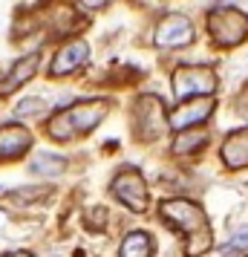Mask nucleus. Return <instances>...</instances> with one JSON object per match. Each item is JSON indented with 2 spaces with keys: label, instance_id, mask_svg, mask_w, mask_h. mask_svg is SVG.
Instances as JSON below:
<instances>
[{
  "label": "nucleus",
  "instance_id": "11",
  "mask_svg": "<svg viewBox=\"0 0 248 257\" xmlns=\"http://www.w3.org/2000/svg\"><path fill=\"white\" fill-rule=\"evenodd\" d=\"M38 64H41V52H29V55H24L12 70L6 72V78L0 81V95H9V93H15L21 84L32 81V75L38 72Z\"/></svg>",
  "mask_w": 248,
  "mask_h": 257
},
{
  "label": "nucleus",
  "instance_id": "18",
  "mask_svg": "<svg viewBox=\"0 0 248 257\" xmlns=\"http://www.w3.org/2000/svg\"><path fill=\"white\" fill-rule=\"evenodd\" d=\"M95 214H93V220H87L90 222V225H93V228H101V225H104V217H107V211L104 208H93Z\"/></svg>",
  "mask_w": 248,
  "mask_h": 257
},
{
  "label": "nucleus",
  "instance_id": "3",
  "mask_svg": "<svg viewBox=\"0 0 248 257\" xmlns=\"http://www.w3.org/2000/svg\"><path fill=\"white\" fill-rule=\"evenodd\" d=\"M216 90V72L211 67H179L173 72V93L182 101L190 98H208Z\"/></svg>",
  "mask_w": 248,
  "mask_h": 257
},
{
  "label": "nucleus",
  "instance_id": "4",
  "mask_svg": "<svg viewBox=\"0 0 248 257\" xmlns=\"http://www.w3.org/2000/svg\"><path fill=\"white\" fill-rule=\"evenodd\" d=\"M153 41L159 49H179V47H188L190 41H193V24H190V18L185 15H165L159 26H156L153 32Z\"/></svg>",
  "mask_w": 248,
  "mask_h": 257
},
{
  "label": "nucleus",
  "instance_id": "9",
  "mask_svg": "<svg viewBox=\"0 0 248 257\" xmlns=\"http://www.w3.org/2000/svg\"><path fill=\"white\" fill-rule=\"evenodd\" d=\"M165 127V107L159 98L153 95H144L142 101L136 104V130L147 136V139H153L156 133H162Z\"/></svg>",
  "mask_w": 248,
  "mask_h": 257
},
{
  "label": "nucleus",
  "instance_id": "10",
  "mask_svg": "<svg viewBox=\"0 0 248 257\" xmlns=\"http://www.w3.org/2000/svg\"><path fill=\"white\" fill-rule=\"evenodd\" d=\"M32 148V133L21 124H3L0 127V159H15Z\"/></svg>",
  "mask_w": 248,
  "mask_h": 257
},
{
  "label": "nucleus",
  "instance_id": "17",
  "mask_svg": "<svg viewBox=\"0 0 248 257\" xmlns=\"http://www.w3.org/2000/svg\"><path fill=\"white\" fill-rule=\"evenodd\" d=\"M47 107H49L47 98H24L18 104V116H35V113H44Z\"/></svg>",
  "mask_w": 248,
  "mask_h": 257
},
{
  "label": "nucleus",
  "instance_id": "6",
  "mask_svg": "<svg viewBox=\"0 0 248 257\" xmlns=\"http://www.w3.org/2000/svg\"><path fill=\"white\" fill-rule=\"evenodd\" d=\"M211 113H213V95H208V98H190V101H182L167 116V124L176 130V133L193 130V127H199V124H205Z\"/></svg>",
  "mask_w": 248,
  "mask_h": 257
},
{
  "label": "nucleus",
  "instance_id": "12",
  "mask_svg": "<svg viewBox=\"0 0 248 257\" xmlns=\"http://www.w3.org/2000/svg\"><path fill=\"white\" fill-rule=\"evenodd\" d=\"M222 162L234 171L248 168V127L228 133V139L222 145Z\"/></svg>",
  "mask_w": 248,
  "mask_h": 257
},
{
  "label": "nucleus",
  "instance_id": "16",
  "mask_svg": "<svg viewBox=\"0 0 248 257\" xmlns=\"http://www.w3.org/2000/svg\"><path fill=\"white\" fill-rule=\"evenodd\" d=\"M205 142H208V133L205 130H199V127L182 130L176 136V142H173V153H193V151H199Z\"/></svg>",
  "mask_w": 248,
  "mask_h": 257
},
{
  "label": "nucleus",
  "instance_id": "19",
  "mask_svg": "<svg viewBox=\"0 0 248 257\" xmlns=\"http://www.w3.org/2000/svg\"><path fill=\"white\" fill-rule=\"evenodd\" d=\"M104 3H110V0H81V6H84V9H101Z\"/></svg>",
  "mask_w": 248,
  "mask_h": 257
},
{
  "label": "nucleus",
  "instance_id": "8",
  "mask_svg": "<svg viewBox=\"0 0 248 257\" xmlns=\"http://www.w3.org/2000/svg\"><path fill=\"white\" fill-rule=\"evenodd\" d=\"M90 61V44L87 41H70V44H64V47L55 52V58L49 64V75H67V72L78 70Z\"/></svg>",
  "mask_w": 248,
  "mask_h": 257
},
{
  "label": "nucleus",
  "instance_id": "14",
  "mask_svg": "<svg viewBox=\"0 0 248 257\" xmlns=\"http://www.w3.org/2000/svg\"><path fill=\"white\" fill-rule=\"evenodd\" d=\"M245 254H248V225H239V228L213 251V257H245Z\"/></svg>",
  "mask_w": 248,
  "mask_h": 257
},
{
  "label": "nucleus",
  "instance_id": "2",
  "mask_svg": "<svg viewBox=\"0 0 248 257\" xmlns=\"http://www.w3.org/2000/svg\"><path fill=\"white\" fill-rule=\"evenodd\" d=\"M208 29L219 47H236L248 38V15L231 6H219L208 15Z\"/></svg>",
  "mask_w": 248,
  "mask_h": 257
},
{
  "label": "nucleus",
  "instance_id": "1",
  "mask_svg": "<svg viewBox=\"0 0 248 257\" xmlns=\"http://www.w3.org/2000/svg\"><path fill=\"white\" fill-rule=\"evenodd\" d=\"M159 208H162V217L173 228L185 231L190 257L202 254L211 245V228H208V220H205V211L196 202H190V199H165Z\"/></svg>",
  "mask_w": 248,
  "mask_h": 257
},
{
  "label": "nucleus",
  "instance_id": "20",
  "mask_svg": "<svg viewBox=\"0 0 248 257\" xmlns=\"http://www.w3.org/2000/svg\"><path fill=\"white\" fill-rule=\"evenodd\" d=\"M3 257H32L29 251H9V254H3Z\"/></svg>",
  "mask_w": 248,
  "mask_h": 257
},
{
  "label": "nucleus",
  "instance_id": "15",
  "mask_svg": "<svg viewBox=\"0 0 248 257\" xmlns=\"http://www.w3.org/2000/svg\"><path fill=\"white\" fill-rule=\"evenodd\" d=\"M67 171V159L58 153H38L32 159V174H44V176H58Z\"/></svg>",
  "mask_w": 248,
  "mask_h": 257
},
{
  "label": "nucleus",
  "instance_id": "13",
  "mask_svg": "<svg viewBox=\"0 0 248 257\" xmlns=\"http://www.w3.org/2000/svg\"><path fill=\"white\" fill-rule=\"evenodd\" d=\"M118 257H153V240L147 231H130L121 245H118Z\"/></svg>",
  "mask_w": 248,
  "mask_h": 257
},
{
  "label": "nucleus",
  "instance_id": "5",
  "mask_svg": "<svg viewBox=\"0 0 248 257\" xmlns=\"http://www.w3.org/2000/svg\"><path fill=\"white\" fill-rule=\"evenodd\" d=\"M113 194H116L118 202H124L136 214L147 211V185H144L142 174L133 171V168H124L121 174H116V179H113Z\"/></svg>",
  "mask_w": 248,
  "mask_h": 257
},
{
  "label": "nucleus",
  "instance_id": "7",
  "mask_svg": "<svg viewBox=\"0 0 248 257\" xmlns=\"http://www.w3.org/2000/svg\"><path fill=\"white\" fill-rule=\"evenodd\" d=\"M107 110H110V101H104V98L75 101L72 107H67V116H70V124H72V130H75V136L95 130L101 124V118L107 116Z\"/></svg>",
  "mask_w": 248,
  "mask_h": 257
}]
</instances>
